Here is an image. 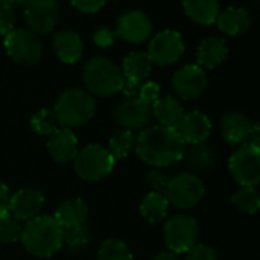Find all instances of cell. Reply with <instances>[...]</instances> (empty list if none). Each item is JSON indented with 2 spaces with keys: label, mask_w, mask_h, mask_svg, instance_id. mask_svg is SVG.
<instances>
[{
  "label": "cell",
  "mask_w": 260,
  "mask_h": 260,
  "mask_svg": "<svg viewBox=\"0 0 260 260\" xmlns=\"http://www.w3.org/2000/svg\"><path fill=\"white\" fill-rule=\"evenodd\" d=\"M153 116L159 121V125L166 127H178L181 119L184 118V107L182 104L173 96H159L155 104L152 106Z\"/></svg>",
  "instance_id": "cell-24"
},
{
  "label": "cell",
  "mask_w": 260,
  "mask_h": 260,
  "mask_svg": "<svg viewBox=\"0 0 260 260\" xmlns=\"http://www.w3.org/2000/svg\"><path fill=\"white\" fill-rule=\"evenodd\" d=\"M152 66L153 63L147 52L134 51L124 57L121 72L124 77L122 92L127 95V98H137L140 86L149 78L152 72Z\"/></svg>",
  "instance_id": "cell-11"
},
{
  "label": "cell",
  "mask_w": 260,
  "mask_h": 260,
  "mask_svg": "<svg viewBox=\"0 0 260 260\" xmlns=\"http://www.w3.org/2000/svg\"><path fill=\"white\" fill-rule=\"evenodd\" d=\"M90 228L86 223L63 228V245L69 251H81L90 243Z\"/></svg>",
  "instance_id": "cell-29"
},
{
  "label": "cell",
  "mask_w": 260,
  "mask_h": 260,
  "mask_svg": "<svg viewBox=\"0 0 260 260\" xmlns=\"http://www.w3.org/2000/svg\"><path fill=\"white\" fill-rule=\"evenodd\" d=\"M71 4L81 13L93 14V13H98L104 7L106 0H71Z\"/></svg>",
  "instance_id": "cell-38"
},
{
  "label": "cell",
  "mask_w": 260,
  "mask_h": 260,
  "mask_svg": "<svg viewBox=\"0 0 260 260\" xmlns=\"http://www.w3.org/2000/svg\"><path fill=\"white\" fill-rule=\"evenodd\" d=\"M116 34L107 28H100L93 34V42L98 48H109L115 43Z\"/></svg>",
  "instance_id": "cell-39"
},
{
  "label": "cell",
  "mask_w": 260,
  "mask_h": 260,
  "mask_svg": "<svg viewBox=\"0 0 260 260\" xmlns=\"http://www.w3.org/2000/svg\"><path fill=\"white\" fill-rule=\"evenodd\" d=\"M87 204L80 198H71L66 199L55 211L54 217L61 225V228L77 226L81 223H86L87 219Z\"/></svg>",
  "instance_id": "cell-23"
},
{
  "label": "cell",
  "mask_w": 260,
  "mask_h": 260,
  "mask_svg": "<svg viewBox=\"0 0 260 260\" xmlns=\"http://www.w3.org/2000/svg\"><path fill=\"white\" fill-rule=\"evenodd\" d=\"M217 26L222 32L228 36L243 34L249 28V16L243 8L230 7L217 16Z\"/></svg>",
  "instance_id": "cell-25"
},
{
  "label": "cell",
  "mask_w": 260,
  "mask_h": 260,
  "mask_svg": "<svg viewBox=\"0 0 260 260\" xmlns=\"http://www.w3.org/2000/svg\"><path fill=\"white\" fill-rule=\"evenodd\" d=\"M198 233V222L187 214H178L164 225V240L175 254L190 251L196 245Z\"/></svg>",
  "instance_id": "cell-7"
},
{
  "label": "cell",
  "mask_w": 260,
  "mask_h": 260,
  "mask_svg": "<svg viewBox=\"0 0 260 260\" xmlns=\"http://www.w3.org/2000/svg\"><path fill=\"white\" fill-rule=\"evenodd\" d=\"M96 110V101L92 93L83 89H69L63 92L54 107L60 125L71 128L86 124Z\"/></svg>",
  "instance_id": "cell-4"
},
{
  "label": "cell",
  "mask_w": 260,
  "mask_h": 260,
  "mask_svg": "<svg viewBox=\"0 0 260 260\" xmlns=\"http://www.w3.org/2000/svg\"><path fill=\"white\" fill-rule=\"evenodd\" d=\"M137 98L141 100L143 103L149 104V106H153L155 101L159 98V86L153 81H147V83H143L138 89V93H137Z\"/></svg>",
  "instance_id": "cell-35"
},
{
  "label": "cell",
  "mask_w": 260,
  "mask_h": 260,
  "mask_svg": "<svg viewBox=\"0 0 260 260\" xmlns=\"http://www.w3.org/2000/svg\"><path fill=\"white\" fill-rule=\"evenodd\" d=\"M54 51L60 61L74 64L83 55L81 37L74 31H61L54 37Z\"/></svg>",
  "instance_id": "cell-20"
},
{
  "label": "cell",
  "mask_w": 260,
  "mask_h": 260,
  "mask_svg": "<svg viewBox=\"0 0 260 260\" xmlns=\"http://www.w3.org/2000/svg\"><path fill=\"white\" fill-rule=\"evenodd\" d=\"M58 125L60 122L57 119L54 109H42L31 119L32 130L37 135H42V137H48V135L51 137L52 134H55L60 128Z\"/></svg>",
  "instance_id": "cell-30"
},
{
  "label": "cell",
  "mask_w": 260,
  "mask_h": 260,
  "mask_svg": "<svg viewBox=\"0 0 260 260\" xmlns=\"http://www.w3.org/2000/svg\"><path fill=\"white\" fill-rule=\"evenodd\" d=\"M20 239L28 252L51 257L63 246V228L54 216H39L26 222Z\"/></svg>",
  "instance_id": "cell-2"
},
{
  "label": "cell",
  "mask_w": 260,
  "mask_h": 260,
  "mask_svg": "<svg viewBox=\"0 0 260 260\" xmlns=\"http://www.w3.org/2000/svg\"><path fill=\"white\" fill-rule=\"evenodd\" d=\"M184 260H217V254L207 245H194L190 251H187Z\"/></svg>",
  "instance_id": "cell-36"
},
{
  "label": "cell",
  "mask_w": 260,
  "mask_h": 260,
  "mask_svg": "<svg viewBox=\"0 0 260 260\" xmlns=\"http://www.w3.org/2000/svg\"><path fill=\"white\" fill-rule=\"evenodd\" d=\"M140 211H141V216L147 222H150V223L161 222L166 219V216L169 213V201L164 196V193L152 191L143 198Z\"/></svg>",
  "instance_id": "cell-27"
},
{
  "label": "cell",
  "mask_w": 260,
  "mask_h": 260,
  "mask_svg": "<svg viewBox=\"0 0 260 260\" xmlns=\"http://www.w3.org/2000/svg\"><path fill=\"white\" fill-rule=\"evenodd\" d=\"M147 182L150 184V187L153 188V191L164 193L166 188H167V185H169V182H170V178L164 172H161V170H153V172L149 173Z\"/></svg>",
  "instance_id": "cell-37"
},
{
  "label": "cell",
  "mask_w": 260,
  "mask_h": 260,
  "mask_svg": "<svg viewBox=\"0 0 260 260\" xmlns=\"http://www.w3.org/2000/svg\"><path fill=\"white\" fill-rule=\"evenodd\" d=\"M153 260H178L176 258V254L175 252H159L158 255L153 257Z\"/></svg>",
  "instance_id": "cell-43"
},
{
  "label": "cell",
  "mask_w": 260,
  "mask_h": 260,
  "mask_svg": "<svg viewBox=\"0 0 260 260\" xmlns=\"http://www.w3.org/2000/svg\"><path fill=\"white\" fill-rule=\"evenodd\" d=\"M16 13L13 7L0 4V36L7 37L11 31H14Z\"/></svg>",
  "instance_id": "cell-34"
},
{
  "label": "cell",
  "mask_w": 260,
  "mask_h": 260,
  "mask_svg": "<svg viewBox=\"0 0 260 260\" xmlns=\"http://www.w3.org/2000/svg\"><path fill=\"white\" fill-rule=\"evenodd\" d=\"M48 149L55 162L64 164V162L75 159V156L78 153V141L71 128L63 127L51 135Z\"/></svg>",
  "instance_id": "cell-19"
},
{
  "label": "cell",
  "mask_w": 260,
  "mask_h": 260,
  "mask_svg": "<svg viewBox=\"0 0 260 260\" xmlns=\"http://www.w3.org/2000/svg\"><path fill=\"white\" fill-rule=\"evenodd\" d=\"M228 49L225 45V40L220 37H208L201 42L198 51H196V58H198V66L202 69H213L217 68L225 58H226Z\"/></svg>",
  "instance_id": "cell-21"
},
{
  "label": "cell",
  "mask_w": 260,
  "mask_h": 260,
  "mask_svg": "<svg viewBox=\"0 0 260 260\" xmlns=\"http://www.w3.org/2000/svg\"><path fill=\"white\" fill-rule=\"evenodd\" d=\"M184 13L198 25H213L219 16V0H182Z\"/></svg>",
  "instance_id": "cell-22"
},
{
  "label": "cell",
  "mask_w": 260,
  "mask_h": 260,
  "mask_svg": "<svg viewBox=\"0 0 260 260\" xmlns=\"http://www.w3.org/2000/svg\"><path fill=\"white\" fill-rule=\"evenodd\" d=\"M5 51L19 64H36L40 61L43 46L40 37L31 29H14L5 37Z\"/></svg>",
  "instance_id": "cell-6"
},
{
  "label": "cell",
  "mask_w": 260,
  "mask_h": 260,
  "mask_svg": "<svg viewBox=\"0 0 260 260\" xmlns=\"http://www.w3.org/2000/svg\"><path fill=\"white\" fill-rule=\"evenodd\" d=\"M115 121L124 130H138L150 124L153 113L152 106L143 103L138 98H125L115 109Z\"/></svg>",
  "instance_id": "cell-13"
},
{
  "label": "cell",
  "mask_w": 260,
  "mask_h": 260,
  "mask_svg": "<svg viewBox=\"0 0 260 260\" xmlns=\"http://www.w3.org/2000/svg\"><path fill=\"white\" fill-rule=\"evenodd\" d=\"M185 51L184 40L179 32L166 29L159 34H156L149 45V58L152 63L159 66H169L176 63Z\"/></svg>",
  "instance_id": "cell-12"
},
{
  "label": "cell",
  "mask_w": 260,
  "mask_h": 260,
  "mask_svg": "<svg viewBox=\"0 0 260 260\" xmlns=\"http://www.w3.org/2000/svg\"><path fill=\"white\" fill-rule=\"evenodd\" d=\"M182 159L185 161V166L193 172H207L210 170L216 162V155L211 146L201 143V144H191L188 149L184 150Z\"/></svg>",
  "instance_id": "cell-26"
},
{
  "label": "cell",
  "mask_w": 260,
  "mask_h": 260,
  "mask_svg": "<svg viewBox=\"0 0 260 260\" xmlns=\"http://www.w3.org/2000/svg\"><path fill=\"white\" fill-rule=\"evenodd\" d=\"M205 188L202 181L193 173H182L170 178V182L164 191L169 204L178 208H191L204 198Z\"/></svg>",
  "instance_id": "cell-8"
},
{
  "label": "cell",
  "mask_w": 260,
  "mask_h": 260,
  "mask_svg": "<svg viewBox=\"0 0 260 260\" xmlns=\"http://www.w3.org/2000/svg\"><path fill=\"white\" fill-rule=\"evenodd\" d=\"M231 202L245 214H255L260 211V193L254 187H240L231 196Z\"/></svg>",
  "instance_id": "cell-28"
},
{
  "label": "cell",
  "mask_w": 260,
  "mask_h": 260,
  "mask_svg": "<svg viewBox=\"0 0 260 260\" xmlns=\"http://www.w3.org/2000/svg\"><path fill=\"white\" fill-rule=\"evenodd\" d=\"M246 143H248L246 146H249V147H252V149L260 152V122H257V124H254L251 127V132L248 135Z\"/></svg>",
  "instance_id": "cell-41"
},
{
  "label": "cell",
  "mask_w": 260,
  "mask_h": 260,
  "mask_svg": "<svg viewBox=\"0 0 260 260\" xmlns=\"http://www.w3.org/2000/svg\"><path fill=\"white\" fill-rule=\"evenodd\" d=\"M0 4H2V5H8V7H13V8H16V7H25L26 0H0Z\"/></svg>",
  "instance_id": "cell-42"
},
{
  "label": "cell",
  "mask_w": 260,
  "mask_h": 260,
  "mask_svg": "<svg viewBox=\"0 0 260 260\" xmlns=\"http://www.w3.org/2000/svg\"><path fill=\"white\" fill-rule=\"evenodd\" d=\"M152 20L150 17L138 10L128 11L125 14H122L118 19L116 23V37L128 42V43H144L146 40H149V37L152 36Z\"/></svg>",
  "instance_id": "cell-14"
},
{
  "label": "cell",
  "mask_w": 260,
  "mask_h": 260,
  "mask_svg": "<svg viewBox=\"0 0 260 260\" xmlns=\"http://www.w3.org/2000/svg\"><path fill=\"white\" fill-rule=\"evenodd\" d=\"M98 260H132V252L122 240L107 239L100 246Z\"/></svg>",
  "instance_id": "cell-32"
},
{
  "label": "cell",
  "mask_w": 260,
  "mask_h": 260,
  "mask_svg": "<svg viewBox=\"0 0 260 260\" xmlns=\"http://www.w3.org/2000/svg\"><path fill=\"white\" fill-rule=\"evenodd\" d=\"M10 202H11L10 188L4 182H0V217L10 213Z\"/></svg>",
  "instance_id": "cell-40"
},
{
  "label": "cell",
  "mask_w": 260,
  "mask_h": 260,
  "mask_svg": "<svg viewBox=\"0 0 260 260\" xmlns=\"http://www.w3.org/2000/svg\"><path fill=\"white\" fill-rule=\"evenodd\" d=\"M115 167V158L109 149L90 144L75 156V172L84 181H98L107 176Z\"/></svg>",
  "instance_id": "cell-5"
},
{
  "label": "cell",
  "mask_w": 260,
  "mask_h": 260,
  "mask_svg": "<svg viewBox=\"0 0 260 260\" xmlns=\"http://www.w3.org/2000/svg\"><path fill=\"white\" fill-rule=\"evenodd\" d=\"M230 172L242 187H254L260 184V152L242 146L230 158Z\"/></svg>",
  "instance_id": "cell-10"
},
{
  "label": "cell",
  "mask_w": 260,
  "mask_h": 260,
  "mask_svg": "<svg viewBox=\"0 0 260 260\" xmlns=\"http://www.w3.org/2000/svg\"><path fill=\"white\" fill-rule=\"evenodd\" d=\"M251 121L246 115L240 112L225 113L220 119V134L225 143L231 146H239L246 143L248 135L251 132Z\"/></svg>",
  "instance_id": "cell-18"
},
{
  "label": "cell",
  "mask_w": 260,
  "mask_h": 260,
  "mask_svg": "<svg viewBox=\"0 0 260 260\" xmlns=\"http://www.w3.org/2000/svg\"><path fill=\"white\" fill-rule=\"evenodd\" d=\"M45 198L39 190L34 188H23L17 191L14 196H11L10 202V213L22 220H32L40 216V211L43 210Z\"/></svg>",
  "instance_id": "cell-16"
},
{
  "label": "cell",
  "mask_w": 260,
  "mask_h": 260,
  "mask_svg": "<svg viewBox=\"0 0 260 260\" xmlns=\"http://www.w3.org/2000/svg\"><path fill=\"white\" fill-rule=\"evenodd\" d=\"M175 92L184 98L191 100L198 98L207 87V74L198 64H188L179 69L172 80Z\"/></svg>",
  "instance_id": "cell-15"
},
{
  "label": "cell",
  "mask_w": 260,
  "mask_h": 260,
  "mask_svg": "<svg viewBox=\"0 0 260 260\" xmlns=\"http://www.w3.org/2000/svg\"><path fill=\"white\" fill-rule=\"evenodd\" d=\"M137 155L149 166L169 167L182 159L185 143L175 127L153 125L138 137Z\"/></svg>",
  "instance_id": "cell-1"
},
{
  "label": "cell",
  "mask_w": 260,
  "mask_h": 260,
  "mask_svg": "<svg viewBox=\"0 0 260 260\" xmlns=\"http://www.w3.org/2000/svg\"><path fill=\"white\" fill-rule=\"evenodd\" d=\"M176 130L185 144H201L205 143L211 132V121L202 112H190L185 113Z\"/></svg>",
  "instance_id": "cell-17"
},
{
  "label": "cell",
  "mask_w": 260,
  "mask_h": 260,
  "mask_svg": "<svg viewBox=\"0 0 260 260\" xmlns=\"http://www.w3.org/2000/svg\"><path fill=\"white\" fill-rule=\"evenodd\" d=\"M83 80L87 92L98 96H110L121 92L124 86L121 69L104 57H93L84 64Z\"/></svg>",
  "instance_id": "cell-3"
},
{
  "label": "cell",
  "mask_w": 260,
  "mask_h": 260,
  "mask_svg": "<svg viewBox=\"0 0 260 260\" xmlns=\"http://www.w3.org/2000/svg\"><path fill=\"white\" fill-rule=\"evenodd\" d=\"M135 146V137L130 130H119L109 141V152L115 159L125 158Z\"/></svg>",
  "instance_id": "cell-31"
},
{
  "label": "cell",
  "mask_w": 260,
  "mask_h": 260,
  "mask_svg": "<svg viewBox=\"0 0 260 260\" xmlns=\"http://www.w3.org/2000/svg\"><path fill=\"white\" fill-rule=\"evenodd\" d=\"M23 226L17 217L11 213H7L0 217V242L4 243H14L22 237Z\"/></svg>",
  "instance_id": "cell-33"
},
{
  "label": "cell",
  "mask_w": 260,
  "mask_h": 260,
  "mask_svg": "<svg viewBox=\"0 0 260 260\" xmlns=\"http://www.w3.org/2000/svg\"><path fill=\"white\" fill-rule=\"evenodd\" d=\"M23 8L28 29L37 36H46L55 29L60 17L57 0H26Z\"/></svg>",
  "instance_id": "cell-9"
}]
</instances>
